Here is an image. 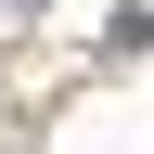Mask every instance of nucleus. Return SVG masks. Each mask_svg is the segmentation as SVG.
Returning <instances> with one entry per match:
<instances>
[{"mask_svg":"<svg viewBox=\"0 0 154 154\" xmlns=\"http://www.w3.org/2000/svg\"><path fill=\"white\" fill-rule=\"evenodd\" d=\"M0 13H26V0H0Z\"/></svg>","mask_w":154,"mask_h":154,"instance_id":"1","label":"nucleus"}]
</instances>
